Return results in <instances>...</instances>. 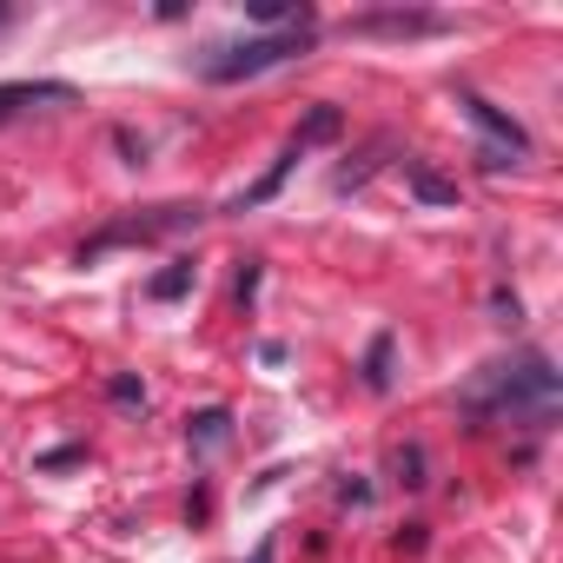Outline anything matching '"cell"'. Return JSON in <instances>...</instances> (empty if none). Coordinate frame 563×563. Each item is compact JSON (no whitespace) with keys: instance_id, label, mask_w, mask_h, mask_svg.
I'll return each mask as SVG.
<instances>
[{"instance_id":"6da1fadb","label":"cell","mask_w":563,"mask_h":563,"mask_svg":"<svg viewBox=\"0 0 563 563\" xmlns=\"http://www.w3.org/2000/svg\"><path fill=\"white\" fill-rule=\"evenodd\" d=\"M464 411L471 418H550L556 411V372L543 352H523L517 365H484V378L464 391Z\"/></svg>"},{"instance_id":"7a4b0ae2","label":"cell","mask_w":563,"mask_h":563,"mask_svg":"<svg viewBox=\"0 0 563 563\" xmlns=\"http://www.w3.org/2000/svg\"><path fill=\"white\" fill-rule=\"evenodd\" d=\"M312 47V27H292V34H258V41H239V47H219L199 74L212 80V87H232V80H252V74H265V67H286V60H299Z\"/></svg>"},{"instance_id":"3957f363","label":"cell","mask_w":563,"mask_h":563,"mask_svg":"<svg viewBox=\"0 0 563 563\" xmlns=\"http://www.w3.org/2000/svg\"><path fill=\"white\" fill-rule=\"evenodd\" d=\"M206 212L199 206H153L146 219H113L107 232H93L87 245H80V265H93L100 252H113V245H146V239H166V232H186V225H199Z\"/></svg>"},{"instance_id":"277c9868","label":"cell","mask_w":563,"mask_h":563,"mask_svg":"<svg viewBox=\"0 0 563 563\" xmlns=\"http://www.w3.org/2000/svg\"><path fill=\"white\" fill-rule=\"evenodd\" d=\"M457 107L471 113V126L484 133V146H504L510 159H523V153H530V133H523V126H517L510 113H497V107H490L484 93H457Z\"/></svg>"},{"instance_id":"5b68a950","label":"cell","mask_w":563,"mask_h":563,"mask_svg":"<svg viewBox=\"0 0 563 563\" xmlns=\"http://www.w3.org/2000/svg\"><path fill=\"white\" fill-rule=\"evenodd\" d=\"M47 100H74V87L67 80H14V87H0V126H8L14 113H27V107H47Z\"/></svg>"},{"instance_id":"8992f818","label":"cell","mask_w":563,"mask_h":563,"mask_svg":"<svg viewBox=\"0 0 563 563\" xmlns=\"http://www.w3.org/2000/svg\"><path fill=\"white\" fill-rule=\"evenodd\" d=\"M345 34H444L438 14H358L345 21Z\"/></svg>"},{"instance_id":"52a82bcc","label":"cell","mask_w":563,"mask_h":563,"mask_svg":"<svg viewBox=\"0 0 563 563\" xmlns=\"http://www.w3.org/2000/svg\"><path fill=\"white\" fill-rule=\"evenodd\" d=\"M192 286H199V265H192V258H173L166 272L146 278V299H153V306H173V299H186Z\"/></svg>"},{"instance_id":"ba28073f","label":"cell","mask_w":563,"mask_h":563,"mask_svg":"<svg viewBox=\"0 0 563 563\" xmlns=\"http://www.w3.org/2000/svg\"><path fill=\"white\" fill-rule=\"evenodd\" d=\"M345 133V113L339 107H312L299 126H292V153H312V146H325V140H339Z\"/></svg>"},{"instance_id":"9c48e42d","label":"cell","mask_w":563,"mask_h":563,"mask_svg":"<svg viewBox=\"0 0 563 563\" xmlns=\"http://www.w3.org/2000/svg\"><path fill=\"white\" fill-rule=\"evenodd\" d=\"M405 179H411V192L424 199V206H457V179H444V173H431V166H405Z\"/></svg>"},{"instance_id":"30bf717a","label":"cell","mask_w":563,"mask_h":563,"mask_svg":"<svg viewBox=\"0 0 563 563\" xmlns=\"http://www.w3.org/2000/svg\"><path fill=\"white\" fill-rule=\"evenodd\" d=\"M391 332H378L372 339V352H365V391H391Z\"/></svg>"},{"instance_id":"8fae6325","label":"cell","mask_w":563,"mask_h":563,"mask_svg":"<svg viewBox=\"0 0 563 563\" xmlns=\"http://www.w3.org/2000/svg\"><path fill=\"white\" fill-rule=\"evenodd\" d=\"M186 431H192V444H199V451H212V444H225V438H232V411H219V405H212V411H199Z\"/></svg>"},{"instance_id":"7c38bea8","label":"cell","mask_w":563,"mask_h":563,"mask_svg":"<svg viewBox=\"0 0 563 563\" xmlns=\"http://www.w3.org/2000/svg\"><path fill=\"white\" fill-rule=\"evenodd\" d=\"M391 471H398V484H424V444H405V451H391Z\"/></svg>"},{"instance_id":"4fadbf2b","label":"cell","mask_w":563,"mask_h":563,"mask_svg":"<svg viewBox=\"0 0 563 563\" xmlns=\"http://www.w3.org/2000/svg\"><path fill=\"white\" fill-rule=\"evenodd\" d=\"M107 398H113L120 411H146V385H140V378H113V385H107Z\"/></svg>"},{"instance_id":"5bb4252c","label":"cell","mask_w":563,"mask_h":563,"mask_svg":"<svg viewBox=\"0 0 563 563\" xmlns=\"http://www.w3.org/2000/svg\"><path fill=\"white\" fill-rule=\"evenodd\" d=\"M490 312H497V325H517V319H523L517 292H490Z\"/></svg>"},{"instance_id":"9a60e30c","label":"cell","mask_w":563,"mask_h":563,"mask_svg":"<svg viewBox=\"0 0 563 563\" xmlns=\"http://www.w3.org/2000/svg\"><path fill=\"white\" fill-rule=\"evenodd\" d=\"M80 457H87L80 444H60V451H47V457H41V471H67V464H80Z\"/></svg>"},{"instance_id":"2e32d148","label":"cell","mask_w":563,"mask_h":563,"mask_svg":"<svg viewBox=\"0 0 563 563\" xmlns=\"http://www.w3.org/2000/svg\"><path fill=\"white\" fill-rule=\"evenodd\" d=\"M477 166H484V173H504V166H517V159H510L504 146H477Z\"/></svg>"},{"instance_id":"e0dca14e","label":"cell","mask_w":563,"mask_h":563,"mask_svg":"<svg viewBox=\"0 0 563 563\" xmlns=\"http://www.w3.org/2000/svg\"><path fill=\"white\" fill-rule=\"evenodd\" d=\"M252 563H272V543H258V550H252Z\"/></svg>"}]
</instances>
